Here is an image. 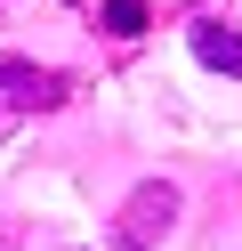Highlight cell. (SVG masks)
Segmentation results:
<instances>
[{
  "mask_svg": "<svg viewBox=\"0 0 242 251\" xmlns=\"http://www.w3.org/2000/svg\"><path fill=\"white\" fill-rule=\"evenodd\" d=\"M0 89H8L24 114H57V105L73 98V81L48 73V65H32V57H0Z\"/></svg>",
  "mask_w": 242,
  "mask_h": 251,
  "instance_id": "obj_2",
  "label": "cell"
},
{
  "mask_svg": "<svg viewBox=\"0 0 242 251\" xmlns=\"http://www.w3.org/2000/svg\"><path fill=\"white\" fill-rule=\"evenodd\" d=\"M186 41H194V57H202L210 73H234V81H242V33H234V25L194 17V25H186Z\"/></svg>",
  "mask_w": 242,
  "mask_h": 251,
  "instance_id": "obj_3",
  "label": "cell"
},
{
  "mask_svg": "<svg viewBox=\"0 0 242 251\" xmlns=\"http://www.w3.org/2000/svg\"><path fill=\"white\" fill-rule=\"evenodd\" d=\"M170 227H177V186L170 178H145L137 195L121 202V219H113V251H154Z\"/></svg>",
  "mask_w": 242,
  "mask_h": 251,
  "instance_id": "obj_1",
  "label": "cell"
},
{
  "mask_svg": "<svg viewBox=\"0 0 242 251\" xmlns=\"http://www.w3.org/2000/svg\"><path fill=\"white\" fill-rule=\"evenodd\" d=\"M105 33H145V0H105Z\"/></svg>",
  "mask_w": 242,
  "mask_h": 251,
  "instance_id": "obj_4",
  "label": "cell"
},
{
  "mask_svg": "<svg viewBox=\"0 0 242 251\" xmlns=\"http://www.w3.org/2000/svg\"><path fill=\"white\" fill-rule=\"evenodd\" d=\"M16 114H24V105H16V98H8V105H0V138H8V130H16Z\"/></svg>",
  "mask_w": 242,
  "mask_h": 251,
  "instance_id": "obj_5",
  "label": "cell"
}]
</instances>
